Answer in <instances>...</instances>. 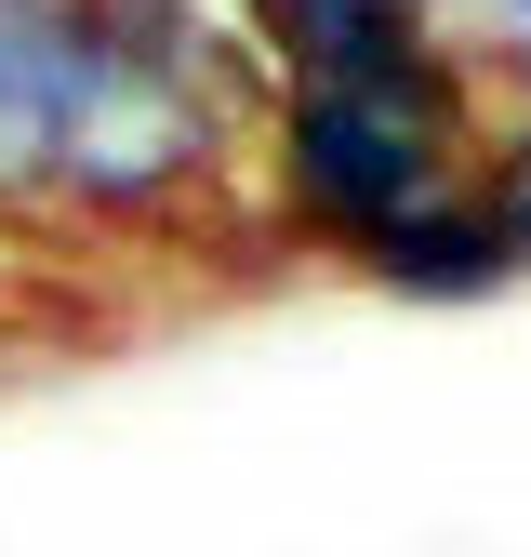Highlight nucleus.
I'll return each mask as SVG.
<instances>
[{
	"label": "nucleus",
	"mask_w": 531,
	"mask_h": 557,
	"mask_svg": "<svg viewBox=\"0 0 531 557\" xmlns=\"http://www.w3.org/2000/svg\"><path fill=\"white\" fill-rule=\"evenodd\" d=\"M479 81L465 53L412 66H332V81H266V226L293 252L359 265L439 199H479Z\"/></svg>",
	"instance_id": "1"
},
{
	"label": "nucleus",
	"mask_w": 531,
	"mask_h": 557,
	"mask_svg": "<svg viewBox=\"0 0 531 557\" xmlns=\"http://www.w3.org/2000/svg\"><path fill=\"white\" fill-rule=\"evenodd\" d=\"M81 66H94V0H0V213H53Z\"/></svg>",
	"instance_id": "2"
},
{
	"label": "nucleus",
	"mask_w": 531,
	"mask_h": 557,
	"mask_svg": "<svg viewBox=\"0 0 531 557\" xmlns=\"http://www.w3.org/2000/svg\"><path fill=\"white\" fill-rule=\"evenodd\" d=\"M359 278H385V293H412V306H479V293L518 278V252L492 226V199H439V213H412L398 239H372Z\"/></svg>",
	"instance_id": "3"
},
{
	"label": "nucleus",
	"mask_w": 531,
	"mask_h": 557,
	"mask_svg": "<svg viewBox=\"0 0 531 557\" xmlns=\"http://www.w3.org/2000/svg\"><path fill=\"white\" fill-rule=\"evenodd\" d=\"M479 199H492V226H505V252L531 265V107L492 133V160H479Z\"/></svg>",
	"instance_id": "4"
},
{
	"label": "nucleus",
	"mask_w": 531,
	"mask_h": 557,
	"mask_svg": "<svg viewBox=\"0 0 531 557\" xmlns=\"http://www.w3.org/2000/svg\"><path fill=\"white\" fill-rule=\"evenodd\" d=\"M479 14H518V27H531V0H479Z\"/></svg>",
	"instance_id": "5"
}]
</instances>
